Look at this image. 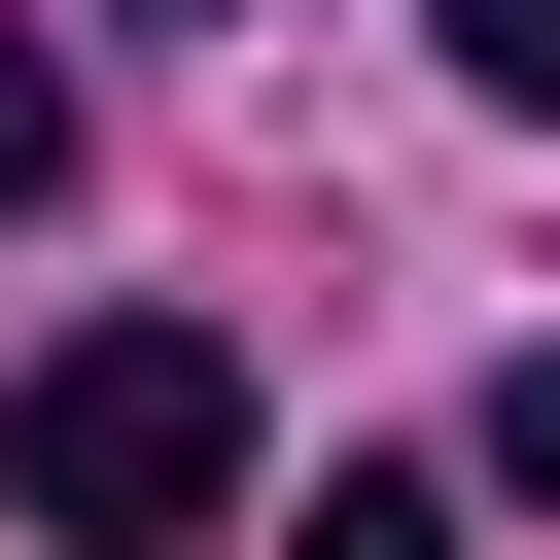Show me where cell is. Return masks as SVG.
Instances as JSON below:
<instances>
[{"instance_id": "6da1fadb", "label": "cell", "mask_w": 560, "mask_h": 560, "mask_svg": "<svg viewBox=\"0 0 560 560\" xmlns=\"http://www.w3.org/2000/svg\"><path fill=\"white\" fill-rule=\"evenodd\" d=\"M0 490H35L70 560H175V525H245V350H210V315H70V350L0 385Z\"/></svg>"}, {"instance_id": "7a4b0ae2", "label": "cell", "mask_w": 560, "mask_h": 560, "mask_svg": "<svg viewBox=\"0 0 560 560\" xmlns=\"http://www.w3.org/2000/svg\"><path fill=\"white\" fill-rule=\"evenodd\" d=\"M455 35V105H560V0H420Z\"/></svg>"}, {"instance_id": "3957f363", "label": "cell", "mask_w": 560, "mask_h": 560, "mask_svg": "<svg viewBox=\"0 0 560 560\" xmlns=\"http://www.w3.org/2000/svg\"><path fill=\"white\" fill-rule=\"evenodd\" d=\"M280 560H455V490H315V525H280Z\"/></svg>"}, {"instance_id": "277c9868", "label": "cell", "mask_w": 560, "mask_h": 560, "mask_svg": "<svg viewBox=\"0 0 560 560\" xmlns=\"http://www.w3.org/2000/svg\"><path fill=\"white\" fill-rule=\"evenodd\" d=\"M0 210H70V70H35V35H0Z\"/></svg>"}, {"instance_id": "5b68a950", "label": "cell", "mask_w": 560, "mask_h": 560, "mask_svg": "<svg viewBox=\"0 0 560 560\" xmlns=\"http://www.w3.org/2000/svg\"><path fill=\"white\" fill-rule=\"evenodd\" d=\"M490 490H525V525H560V350H525V385H490Z\"/></svg>"}]
</instances>
